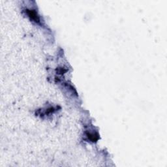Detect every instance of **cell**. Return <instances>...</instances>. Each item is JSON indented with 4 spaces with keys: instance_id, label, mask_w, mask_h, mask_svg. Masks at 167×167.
Instances as JSON below:
<instances>
[{
    "instance_id": "cell-1",
    "label": "cell",
    "mask_w": 167,
    "mask_h": 167,
    "mask_svg": "<svg viewBox=\"0 0 167 167\" xmlns=\"http://www.w3.org/2000/svg\"><path fill=\"white\" fill-rule=\"evenodd\" d=\"M26 13L30 19L31 20L35 22V23L39 24L40 23V17L38 15L37 13L35 10L33 9H26Z\"/></svg>"
},
{
    "instance_id": "cell-2",
    "label": "cell",
    "mask_w": 167,
    "mask_h": 167,
    "mask_svg": "<svg viewBox=\"0 0 167 167\" xmlns=\"http://www.w3.org/2000/svg\"><path fill=\"white\" fill-rule=\"evenodd\" d=\"M86 135L88 139L92 142H97L99 139V135L97 133H93V132H90V131H89V132H86Z\"/></svg>"
}]
</instances>
